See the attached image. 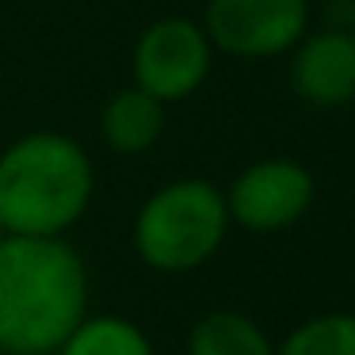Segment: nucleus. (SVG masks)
I'll return each instance as SVG.
<instances>
[{"mask_svg": "<svg viewBox=\"0 0 355 355\" xmlns=\"http://www.w3.org/2000/svg\"><path fill=\"white\" fill-rule=\"evenodd\" d=\"M88 313L85 256L65 237H0V352L54 355Z\"/></svg>", "mask_w": 355, "mask_h": 355, "instance_id": "obj_1", "label": "nucleus"}, {"mask_svg": "<svg viewBox=\"0 0 355 355\" xmlns=\"http://www.w3.org/2000/svg\"><path fill=\"white\" fill-rule=\"evenodd\" d=\"M96 164L77 138L35 130L0 153V225L16 237H65L88 214Z\"/></svg>", "mask_w": 355, "mask_h": 355, "instance_id": "obj_2", "label": "nucleus"}, {"mask_svg": "<svg viewBox=\"0 0 355 355\" xmlns=\"http://www.w3.org/2000/svg\"><path fill=\"white\" fill-rule=\"evenodd\" d=\"M230 233L225 191L214 180L180 176L157 187L134 214V252L149 271L187 275L218 256Z\"/></svg>", "mask_w": 355, "mask_h": 355, "instance_id": "obj_3", "label": "nucleus"}, {"mask_svg": "<svg viewBox=\"0 0 355 355\" xmlns=\"http://www.w3.org/2000/svg\"><path fill=\"white\" fill-rule=\"evenodd\" d=\"M214 65V46L199 19L187 16H164L153 19L138 35L130 54L134 85L149 92L157 103H180L191 100L210 77Z\"/></svg>", "mask_w": 355, "mask_h": 355, "instance_id": "obj_4", "label": "nucleus"}, {"mask_svg": "<svg viewBox=\"0 0 355 355\" xmlns=\"http://www.w3.org/2000/svg\"><path fill=\"white\" fill-rule=\"evenodd\" d=\"M309 0H210L202 31L222 54L263 62L291 54L309 31Z\"/></svg>", "mask_w": 355, "mask_h": 355, "instance_id": "obj_5", "label": "nucleus"}, {"mask_svg": "<svg viewBox=\"0 0 355 355\" xmlns=\"http://www.w3.org/2000/svg\"><path fill=\"white\" fill-rule=\"evenodd\" d=\"M317 199V180L294 157H263L233 176L225 187L230 225L248 233H283L309 214Z\"/></svg>", "mask_w": 355, "mask_h": 355, "instance_id": "obj_6", "label": "nucleus"}, {"mask_svg": "<svg viewBox=\"0 0 355 355\" xmlns=\"http://www.w3.org/2000/svg\"><path fill=\"white\" fill-rule=\"evenodd\" d=\"M291 88L306 107H344L355 100V35L344 27L306 31L291 50Z\"/></svg>", "mask_w": 355, "mask_h": 355, "instance_id": "obj_7", "label": "nucleus"}, {"mask_svg": "<svg viewBox=\"0 0 355 355\" xmlns=\"http://www.w3.org/2000/svg\"><path fill=\"white\" fill-rule=\"evenodd\" d=\"M103 146L119 157H141L161 141L164 134V103H157L138 85L119 88L100 111Z\"/></svg>", "mask_w": 355, "mask_h": 355, "instance_id": "obj_8", "label": "nucleus"}, {"mask_svg": "<svg viewBox=\"0 0 355 355\" xmlns=\"http://www.w3.org/2000/svg\"><path fill=\"white\" fill-rule=\"evenodd\" d=\"M187 355H275V340L245 309H207L187 332Z\"/></svg>", "mask_w": 355, "mask_h": 355, "instance_id": "obj_9", "label": "nucleus"}, {"mask_svg": "<svg viewBox=\"0 0 355 355\" xmlns=\"http://www.w3.org/2000/svg\"><path fill=\"white\" fill-rule=\"evenodd\" d=\"M54 355H157L149 332L123 313H85Z\"/></svg>", "mask_w": 355, "mask_h": 355, "instance_id": "obj_10", "label": "nucleus"}, {"mask_svg": "<svg viewBox=\"0 0 355 355\" xmlns=\"http://www.w3.org/2000/svg\"><path fill=\"white\" fill-rule=\"evenodd\" d=\"M275 355H355V313L329 309L306 317L275 344Z\"/></svg>", "mask_w": 355, "mask_h": 355, "instance_id": "obj_11", "label": "nucleus"}, {"mask_svg": "<svg viewBox=\"0 0 355 355\" xmlns=\"http://www.w3.org/2000/svg\"><path fill=\"white\" fill-rule=\"evenodd\" d=\"M347 31L355 35V0H352V24H347Z\"/></svg>", "mask_w": 355, "mask_h": 355, "instance_id": "obj_12", "label": "nucleus"}, {"mask_svg": "<svg viewBox=\"0 0 355 355\" xmlns=\"http://www.w3.org/2000/svg\"><path fill=\"white\" fill-rule=\"evenodd\" d=\"M0 237H4V225H0Z\"/></svg>", "mask_w": 355, "mask_h": 355, "instance_id": "obj_13", "label": "nucleus"}]
</instances>
